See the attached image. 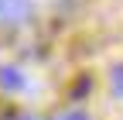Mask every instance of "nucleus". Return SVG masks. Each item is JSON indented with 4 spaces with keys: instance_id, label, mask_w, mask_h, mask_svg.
I'll list each match as a JSON object with an SVG mask.
<instances>
[{
    "instance_id": "1",
    "label": "nucleus",
    "mask_w": 123,
    "mask_h": 120,
    "mask_svg": "<svg viewBox=\"0 0 123 120\" xmlns=\"http://www.w3.org/2000/svg\"><path fill=\"white\" fill-rule=\"evenodd\" d=\"M0 82H4V89H21L24 86V76H21V69L4 65V69H0Z\"/></svg>"
},
{
    "instance_id": "2",
    "label": "nucleus",
    "mask_w": 123,
    "mask_h": 120,
    "mask_svg": "<svg viewBox=\"0 0 123 120\" xmlns=\"http://www.w3.org/2000/svg\"><path fill=\"white\" fill-rule=\"evenodd\" d=\"M110 82H113V93L123 96V65H116V69L110 72Z\"/></svg>"
},
{
    "instance_id": "3",
    "label": "nucleus",
    "mask_w": 123,
    "mask_h": 120,
    "mask_svg": "<svg viewBox=\"0 0 123 120\" xmlns=\"http://www.w3.org/2000/svg\"><path fill=\"white\" fill-rule=\"evenodd\" d=\"M55 120H89V117H86L82 110H65V113H58Z\"/></svg>"
},
{
    "instance_id": "4",
    "label": "nucleus",
    "mask_w": 123,
    "mask_h": 120,
    "mask_svg": "<svg viewBox=\"0 0 123 120\" xmlns=\"http://www.w3.org/2000/svg\"><path fill=\"white\" fill-rule=\"evenodd\" d=\"M21 120H38V117H21Z\"/></svg>"
},
{
    "instance_id": "5",
    "label": "nucleus",
    "mask_w": 123,
    "mask_h": 120,
    "mask_svg": "<svg viewBox=\"0 0 123 120\" xmlns=\"http://www.w3.org/2000/svg\"><path fill=\"white\" fill-rule=\"evenodd\" d=\"M0 10H4V7H0Z\"/></svg>"
}]
</instances>
